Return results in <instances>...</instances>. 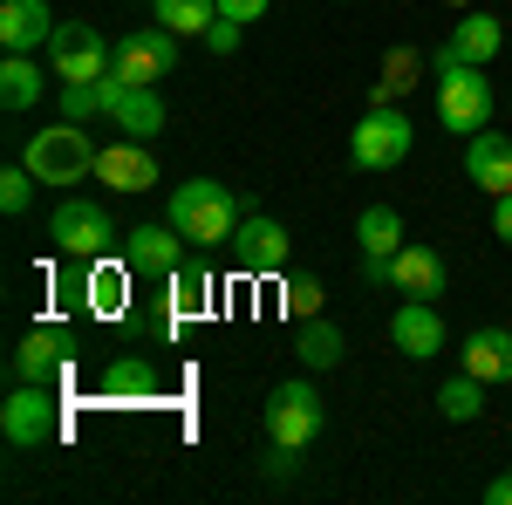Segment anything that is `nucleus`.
Segmentation results:
<instances>
[{
  "mask_svg": "<svg viewBox=\"0 0 512 505\" xmlns=\"http://www.w3.org/2000/svg\"><path fill=\"white\" fill-rule=\"evenodd\" d=\"M110 62H117V41L96 21H55V35H48V76L55 82H103Z\"/></svg>",
  "mask_w": 512,
  "mask_h": 505,
  "instance_id": "0eeeda50",
  "label": "nucleus"
},
{
  "mask_svg": "<svg viewBox=\"0 0 512 505\" xmlns=\"http://www.w3.org/2000/svg\"><path fill=\"white\" fill-rule=\"evenodd\" d=\"M14 383H55L62 369H69V328H35V335H21V349H14Z\"/></svg>",
  "mask_w": 512,
  "mask_h": 505,
  "instance_id": "a211bd4d",
  "label": "nucleus"
},
{
  "mask_svg": "<svg viewBox=\"0 0 512 505\" xmlns=\"http://www.w3.org/2000/svg\"><path fill=\"white\" fill-rule=\"evenodd\" d=\"M437 410H444V424H472L478 410H485V383H478V376H465V369H458V376H451V383L437 389Z\"/></svg>",
  "mask_w": 512,
  "mask_h": 505,
  "instance_id": "cd10ccee",
  "label": "nucleus"
},
{
  "mask_svg": "<svg viewBox=\"0 0 512 505\" xmlns=\"http://www.w3.org/2000/svg\"><path fill=\"white\" fill-rule=\"evenodd\" d=\"M492 233L512 246V192H506V198H492Z\"/></svg>",
  "mask_w": 512,
  "mask_h": 505,
  "instance_id": "f704fd0d",
  "label": "nucleus"
},
{
  "mask_svg": "<svg viewBox=\"0 0 512 505\" xmlns=\"http://www.w3.org/2000/svg\"><path fill=\"white\" fill-rule=\"evenodd\" d=\"M465 376L478 383H512V328H472L465 335Z\"/></svg>",
  "mask_w": 512,
  "mask_h": 505,
  "instance_id": "4be33fe9",
  "label": "nucleus"
},
{
  "mask_svg": "<svg viewBox=\"0 0 512 505\" xmlns=\"http://www.w3.org/2000/svg\"><path fill=\"white\" fill-rule=\"evenodd\" d=\"M485 505H512V471H499V478L485 485Z\"/></svg>",
  "mask_w": 512,
  "mask_h": 505,
  "instance_id": "c9c22d12",
  "label": "nucleus"
},
{
  "mask_svg": "<svg viewBox=\"0 0 512 505\" xmlns=\"http://www.w3.org/2000/svg\"><path fill=\"white\" fill-rule=\"evenodd\" d=\"M431 69H437V123L451 137H478L492 123V82H485V69L478 62H458L444 41L431 48Z\"/></svg>",
  "mask_w": 512,
  "mask_h": 505,
  "instance_id": "f03ea898",
  "label": "nucleus"
},
{
  "mask_svg": "<svg viewBox=\"0 0 512 505\" xmlns=\"http://www.w3.org/2000/svg\"><path fill=\"white\" fill-rule=\"evenodd\" d=\"M178 69V35L171 28H137V35L117 41V62H110V76L123 82H144V89H158V76Z\"/></svg>",
  "mask_w": 512,
  "mask_h": 505,
  "instance_id": "9d476101",
  "label": "nucleus"
},
{
  "mask_svg": "<svg viewBox=\"0 0 512 505\" xmlns=\"http://www.w3.org/2000/svg\"><path fill=\"white\" fill-rule=\"evenodd\" d=\"M21 164L35 171L41 185H82V178H96V144H89V130H82V123L62 117V123H48V130L28 137Z\"/></svg>",
  "mask_w": 512,
  "mask_h": 505,
  "instance_id": "7ed1b4c3",
  "label": "nucleus"
},
{
  "mask_svg": "<svg viewBox=\"0 0 512 505\" xmlns=\"http://www.w3.org/2000/svg\"><path fill=\"white\" fill-rule=\"evenodd\" d=\"M260 424H267V444L274 451H308L328 424V410H321V396L308 376H294V383H274L267 389V410H260Z\"/></svg>",
  "mask_w": 512,
  "mask_h": 505,
  "instance_id": "20e7f679",
  "label": "nucleus"
},
{
  "mask_svg": "<svg viewBox=\"0 0 512 505\" xmlns=\"http://www.w3.org/2000/svg\"><path fill=\"white\" fill-rule=\"evenodd\" d=\"M465 178H472L485 198H506L512 192V137L506 130H478V137H465Z\"/></svg>",
  "mask_w": 512,
  "mask_h": 505,
  "instance_id": "dca6fc26",
  "label": "nucleus"
},
{
  "mask_svg": "<svg viewBox=\"0 0 512 505\" xmlns=\"http://www.w3.org/2000/svg\"><path fill=\"white\" fill-rule=\"evenodd\" d=\"M212 308V267H205V246L185 253L178 267H171V314H198Z\"/></svg>",
  "mask_w": 512,
  "mask_h": 505,
  "instance_id": "b1692460",
  "label": "nucleus"
},
{
  "mask_svg": "<svg viewBox=\"0 0 512 505\" xmlns=\"http://www.w3.org/2000/svg\"><path fill=\"white\" fill-rule=\"evenodd\" d=\"M103 403H151L164 389V376H158V362L151 355H117L110 369H103Z\"/></svg>",
  "mask_w": 512,
  "mask_h": 505,
  "instance_id": "412c9836",
  "label": "nucleus"
},
{
  "mask_svg": "<svg viewBox=\"0 0 512 505\" xmlns=\"http://www.w3.org/2000/svg\"><path fill=\"white\" fill-rule=\"evenodd\" d=\"M35 171H28V164H7V171H0V212H7V219H21V212H28V205H35Z\"/></svg>",
  "mask_w": 512,
  "mask_h": 505,
  "instance_id": "c756f323",
  "label": "nucleus"
},
{
  "mask_svg": "<svg viewBox=\"0 0 512 505\" xmlns=\"http://www.w3.org/2000/svg\"><path fill=\"white\" fill-rule=\"evenodd\" d=\"M280 301H287V314H294V321H315V314H321V301H328V294H321V280H315V273H294Z\"/></svg>",
  "mask_w": 512,
  "mask_h": 505,
  "instance_id": "2f4dec72",
  "label": "nucleus"
},
{
  "mask_svg": "<svg viewBox=\"0 0 512 505\" xmlns=\"http://www.w3.org/2000/svg\"><path fill=\"white\" fill-rule=\"evenodd\" d=\"M219 14L246 28V21H260V14H267V0H219Z\"/></svg>",
  "mask_w": 512,
  "mask_h": 505,
  "instance_id": "72a5a7b5",
  "label": "nucleus"
},
{
  "mask_svg": "<svg viewBox=\"0 0 512 505\" xmlns=\"http://www.w3.org/2000/svg\"><path fill=\"white\" fill-rule=\"evenodd\" d=\"M35 103H41V62L35 55H7V62H0V110L21 117V110H35Z\"/></svg>",
  "mask_w": 512,
  "mask_h": 505,
  "instance_id": "393cba45",
  "label": "nucleus"
},
{
  "mask_svg": "<svg viewBox=\"0 0 512 505\" xmlns=\"http://www.w3.org/2000/svg\"><path fill=\"white\" fill-rule=\"evenodd\" d=\"M444 48L458 55V62H499V48H506V21L499 14H485V7H465L458 21H451V35H444Z\"/></svg>",
  "mask_w": 512,
  "mask_h": 505,
  "instance_id": "6ab92c4d",
  "label": "nucleus"
},
{
  "mask_svg": "<svg viewBox=\"0 0 512 505\" xmlns=\"http://www.w3.org/2000/svg\"><path fill=\"white\" fill-rule=\"evenodd\" d=\"M137 273L117 267V260H89V280H82V301H89V314H123V287H130Z\"/></svg>",
  "mask_w": 512,
  "mask_h": 505,
  "instance_id": "a878e982",
  "label": "nucleus"
},
{
  "mask_svg": "<svg viewBox=\"0 0 512 505\" xmlns=\"http://www.w3.org/2000/svg\"><path fill=\"white\" fill-rule=\"evenodd\" d=\"M48 35H55L48 0H0V48L7 55H35V48H48Z\"/></svg>",
  "mask_w": 512,
  "mask_h": 505,
  "instance_id": "aec40b11",
  "label": "nucleus"
},
{
  "mask_svg": "<svg viewBox=\"0 0 512 505\" xmlns=\"http://www.w3.org/2000/svg\"><path fill=\"white\" fill-rule=\"evenodd\" d=\"M0 430L14 451H41L62 437V403H55V383H14V396L0 403Z\"/></svg>",
  "mask_w": 512,
  "mask_h": 505,
  "instance_id": "6e6552de",
  "label": "nucleus"
},
{
  "mask_svg": "<svg viewBox=\"0 0 512 505\" xmlns=\"http://www.w3.org/2000/svg\"><path fill=\"white\" fill-rule=\"evenodd\" d=\"M96 185H110V192H151L158 185V157L144 137H117V144H103L96 151Z\"/></svg>",
  "mask_w": 512,
  "mask_h": 505,
  "instance_id": "4468645a",
  "label": "nucleus"
},
{
  "mask_svg": "<svg viewBox=\"0 0 512 505\" xmlns=\"http://www.w3.org/2000/svg\"><path fill=\"white\" fill-rule=\"evenodd\" d=\"M342 355H349V342H342V328H335L328 314H315V321H301V328H294V362H301L308 376L335 369Z\"/></svg>",
  "mask_w": 512,
  "mask_h": 505,
  "instance_id": "5701e85b",
  "label": "nucleus"
},
{
  "mask_svg": "<svg viewBox=\"0 0 512 505\" xmlns=\"http://www.w3.org/2000/svg\"><path fill=\"white\" fill-rule=\"evenodd\" d=\"M451 7H458V14H465V7H478V0H451Z\"/></svg>",
  "mask_w": 512,
  "mask_h": 505,
  "instance_id": "e433bc0d",
  "label": "nucleus"
},
{
  "mask_svg": "<svg viewBox=\"0 0 512 505\" xmlns=\"http://www.w3.org/2000/svg\"><path fill=\"white\" fill-rule=\"evenodd\" d=\"M164 219L178 226V233L192 239V246H233V233H239V198H233V185H219V178H192V185H171V205H164Z\"/></svg>",
  "mask_w": 512,
  "mask_h": 505,
  "instance_id": "f257e3e1",
  "label": "nucleus"
},
{
  "mask_svg": "<svg viewBox=\"0 0 512 505\" xmlns=\"http://www.w3.org/2000/svg\"><path fill=\"white\" fill-rule=\"evenodd\" d=\"M151 21L171 35H205L219 21V0H151Z\"/></svg>",
  "mask_w": 512,
  "mask_h": 505,
  "instance_id": "bb28decb",
  "label": "nucleus"
},
{
  "mask_svg": "<svg viewBox=\"0 0 512 505\" xmlns=\"http://www.w3.org/2000/svg\"><path fill=\"white\" fill-rule=\"evenodd\" d=\"M48 239L69 253V260H110L117 253V219H110V205H96V198H62L55 212H48Z\"/></svg>",
  "mask_w": 512,
  "mask_h": 505,
  "instance_id": "39448f33",
  "label": "nucleus"
},
{
  "mask_svg": "<svg viewBox=\"0 0 512 505\" xmlns=\"http://www.w3.org/2000/svg\"><path fill=\"white\" fill-rule=\"evenodd\" d=\"M444 280H451L444 253H437V246H410V239H403V253L390 260V294H403V301H437V294H444Z\"/></svg>",
  "mask_w": 512,
  "mask_h": 505,
  "instance_id": "f3484780",
  "label": "nucleus"
},
{
  "mask_svg": "<svg viewBox=\"0 0 512 505\" xmlns=\"http://www.w3.org/2000/svg\"><path fill=\"white\" fill-rule=\"evenodd\" d=\"M233 260H239V273L260 280V273H280L294 260V239H287V226H280L274 212H246L233 233Z\"/></svg>",
  "mask_w": 512,
  "mask_h": 505,
  "instance_id": "9b49d317",
  "label": "nucleus"
},
{
  "mask_svg": "<svg viewBox=\"0 0 512 505\" xmlns=\"http://www.w3.org/2000/svg\"><path fill=\"white\" fill-rule=\"evenodd\" d=\"M410 144H417V123L403 117L396 103H369L362 123L349 130V164L355 171H396L410 157Z\"/></svg>",
  "mask_w": 512,
  "mask_h": 505,
  "instance_id": "423d86ee",
  "label": "nucleus"
},
{
  "mask_svg": "<svg viewBox=\"0 0 512 505\" xmlns=\"http://www.w3.org/2000/svg\"><path fill=\"white\" fill-rule=\"evenodd\" d=\"M103 117L117 123L123 137H158L164 130V96L158 89H144V82H123V76H103Z\"/></svg>",
  "mask_w": 512,
  "mask_h": 505,
  "instance_id": "f8f14e48",
  "label": "nucleus"
},
{
  "mask_svg": "<svg viewBox=\"0 0 512 505\" xmlns=\"http://www.w3.org/2000/svg\"><path fill=\"white\" fill-rule=\"evenodd\" d=\"M390 342H396V355H410V362H437L444 342H451L437 301H403V308L390 314Z\"/></svg>",
  "mask_w": 512,
  "mask_h": 505,
  "instance_id": "2eb2a0df",
  "label": "nucleus"
},
{
  "mask_svg": "<svg viewBox=\"0 0 512 505\" xmlns=\"http://www.w3.org/2000/svg\"><path fill=\"white\" fill-rule=\"evenodd\" d=\"M239 41H246V28H239V21H226V14L205 28V48H212V55H239Z\"/></svg>",
  "mask_w": 512,
  "mask_h": 505,
  "instance_id": "473e14b6",
  "label": "nucleus"
},
{
  "mask_svg": "<svg viewBox=\"0 0 512 505\" xmlns=\"http://www.w3.org/2000/svg\"><path fill=\"white\" fill-rule=\"evenodd\" d=\"M417 69H424V55L417 48H396L390 62H383V82H376V103H396L410 82H417Z\"/></svg>",
  "mask_w": 512,
  "mask_h": 505,
  "instance_id": "c85d7f7f",
  "label": "nucleus"
},
{
  "mask_svg": "<svg viewBox=\"0 0 512 505\" xmlns=\"http://www.w3.org/2000/svg\"><path fill=\"white\" fill-rule=\"evenodd\" d=\"M355 239H362V280L369 287H390V260L403 253V212L396 205H369L355 219Z\"/></svg>",
  "mask_w": 512,
  "mask_h": 505,
  "instance_id": "ddd939ff",
  "label": "nucleus"
},
{
  "mask_svg": "<svg viewBox=\"0 0 512 505\" xmlns=\"http://www.w3.org/2000/svg\"><path fill=\"white\" fill-rule=\"evenodd\" d=\"M62 117L69 123L103 117V82H62Z\"/></svg>",
  "mask_w": 512,
  "mask_h": 505,
  "instance_id": "7c9ffc66",
  "label": "nucleus"
},
{
  "mask_svg": "<svg viewBox=\"0 0 512 505\" xmlns=\"http://www.w3.org/2000/svg\"><path fill=\"white\" fill-rule=\"evenodd\" d=\"M185 246H192V239L178 233L171 219H158V226L144 219V226L123 233V267L137 273V280H171V267L185 260Z\"/></svg>",
  "mask_w": 512,
  "mask_h": 505,
  "instance_id": "1a4fd4ad",
  "label": "nucleus"
}]
</instances>
